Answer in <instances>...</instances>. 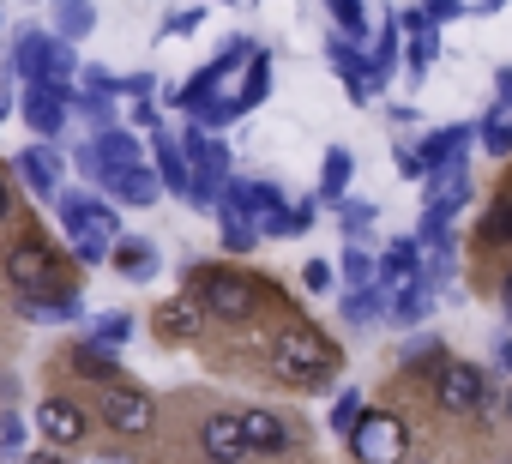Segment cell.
Segmentation results:
<instances>
[{"label": "cell", "mask_w": 512, "mask_h": 464, "mask_svg": "<svg viewBox=\"0 0 512 464\" xmlns=\"http://www.w3.org/2000/svg\"><path fill=\"white\" fill-rule=\"evenodd\" d=\"M0 121H7V97H0Z\"/></svg>", "instance_id": "50"}, {"label": "cell", "mask_w": 512, "mask_h": 464, "mask_svg": "<svg viewBox=\"0 0 512 464\" xmlns=\"http://www.w3.org/2000/svg\"><path fill=\"white\" fill-rule=\"evenodd\" d=\"M350 446H356L362 464H398L404 446H410V428L392 410H362V422L350 428Z\"/></svg>", "instance_id": "5"}, {"label": "cell", "mask_w": 512, "mask_h": 464, "mask_svg": "<svg viewBox=\"0 0 512 464\" xmlns=\"http://www.w3.org/2000/svg\"><path fill=\"white\" fill-rule=\"evenodd\" d=\"M398 169H404V175H422V157H416V151H404V145H398Z\"/></svg>", "instance_id": "44"}, {"label": "cell", "mask_w": 512, "mask_h": 464, "mask_svg": "<svg viewBox=\"0 0 512 464\" xmlns=\"http://www.w3.org/2000/svg\"><path fill=\"white\" fill-rule=\"evenodd\" d=\"M121 205H151L157 193H163V181H157V169H145V163H133V169H115L109 181H103Z\"/></svg>", "instance_id": "17"}, {"label": "cell", "mask_w": 512, "mask_h": 464, "mask_svg": "<svg viewBox=\"0 0 512 464\" xmlns=\"http://www.w3.org/2000/svg\"><path fill=\"white\" fill-rule=\"evenodd\" d=\"M79 91H67V85H49V79H37L31 85V97H25V115H31V127H37V139H61V127H67V103H73Z\"/></svg>", "instance_id": "9"}, {"label": "cell", "mask_w": 512, "mask_h": 464, "mask_svg": "<svg viewBox=\"0 0 512 464\" xmlns=\"http://www.w3.org/2000/svg\"><path fill=\"white\" fill-rule=\"evenodd\" d=\"M368 223H374V205H362V199H338V229H344V236H362Z\"/></svg>", "instance_id": "32"}, {"label": "cell", "mask_w": 512, "mask_h": 464, "mask_svg": "<svg viewBox=\"0 0 512 464\" xmlns=\"http://www.w3.org/2000/svg\"><path fill=\"white\" fill-rule=\"evenodd\" d=\"M266 91H272V61H266V55H253V73H247V85L235 91V109L266 103Z\"/></svg>", "instance_id": "27"}, {"label": "cell", "mask_w": 512, "mask_h": 464, "mask_svg": "<svg viewBox=\"0 0 512 464\" xmlns=\"http://www.w3.org/2000/svg\"><path fill=\"white\" fill-rule=\"evenodd\" d=\"M326 61H332V67H338V73L350 79V97H356V103H368V97L380 91L374 67H362V55H356V49H350L344 37H332V43H326Z\"/></svg>", "instance_id": "15"}, {"label": "cell", "mask_w": 512, "mask_h": 464, "mask_svg": "<svg viewBox=\"0 0 512 464\" xmlns=\"http://www.w3.org/2000/svg\"><path fill=\"white\" fill-rule=\"evenodd\" d=\"M494 85H500V103H512V67H506V73H500Z\"/></svg>", "instance_id": "45"}, {"label": "cell", "mask_w": 512, "mask_h": 464, "mask_svg": "<svg viewBox=\"0 0 512 464\" xmlns=\"http://www.w3.org/2000/svg\"><path fill=\"white\" fill-rule=\"evenodd\" d=\"M25 314H31V320H73V314H79V296H73V290H55V296H25Z\"/></svg>", "instance_id": "26"}, {"label": "cell", "mask_w": 512, "mask_h": 464, "mask_svg": "<svg viewBox=\"0 0 512 464\" xmlns=\"http://www.w3.org/2000/svg\"><path fill=\"white\" fill-rule=\"evenodd\" d=\"M37 428H43L49 446H79V440H85V410H79L73 398H43Z\"/></svg>", "instance_id": "10"}, {"label": "cell", "mask_w": 512, "mask_h": 464, "mask_svg": "<svg viewBox=\"0 0 512 464\" xmlns=\"http://www.w3.org/2000/svg\"><path fill=\"white\" fill-rule=\"evenodd\" d=\"M374 308H380V296H374V290H350L344 320H350V326H362V320H374Z\"/></svg>", "instance_id": "37"}, {"label": "cell", "mask_w": 512, "mask_h": 464, "mask_svg": "<svg viewBox=\"0 0 512 464\" xmlns=\"http://www.w3.org/2000/svg\"><path fill=\"white\" fill-rule=\"evenodd\" d=\"M19 446H25V422H19V416L7 410V422H0V452H7V458H13Z\"/></svg>", "instance_id": "40"}, {"label": "cell", "mask_w": 512, "mask_h": 464, "mask_svg": "<svg viewBox=\"0 0 512 464\" xmlns=\"http://www.w3.org/2000/svg\"><path fill=\"white\" fill-rule=\"evenodd\" d=\"M241 434H247V452H284L290 446V422L272 416V410H247L241 416Z\"/></svg>", "instance_id": "16"}, {"label": "cell", "mask_w": 512, "mask_h": 464, "mask_svg": "<svg viewBox=\"0 0 512 464\" xmlns=\"http://www.w3.org/2000/svg\"><path fill=\"white\" fill-rule=\"evenodd\" d=\"M79 79H85V97H121V79L109 67H85Z\"/></svg>", "instance_id": "36"}, {"label": "cell", "mask_w": 512, "mask_h": 464, "mask_svg": "<svg viewBox=\"0 0 512 464\" xmlns=\"http://www.w3.org/2000/svg\"><path fill=\"white\" fill-rule=\"evenodd\" d=\"M19 181H25L37 199H55V193H61V157H55L49 145H31V151L19 157Z\"/></svg>", "instance_id": "14"}, {"label": "cell", "mask_w": 512, "mask_h": 464, "mask_svg": "<svg viewBox=\"0 0 512 464\" xmlns=\"http://www.w3.org/2000/svg\"><path fill=\"white\" fill-rule=\"evenodd\" d=\"M7 284H13L19 296H55V284H61L55 254H49L43 242H19V248L7 254Z\"/></svg>", "instance_id": "6"}, {"label": "cell", "mask_w": 512, "mask_h": 464, "mask_svg": "<svg viewBox=\"0 0 512 464\" xmlns=\"http://www.w3.org/2000/svg\"><path fill=\"white\" fill-rule=\"evenodd\" d=\"M73 368H85V374H91L97 386H103V380H109V386H115V380H127V374L115 368V356H109L103 344H79V350H73Z\"/></svg>", "instance_id": "25"}, {"label": "cell", "mask_w": 512, "mask_h": 464, "mask_svg": "<svg viewBox=\"0 0 512 464\" xmlns=\"http://www.w3.org/2000/svg\"><path fill=\"white\" fill-rule=\"evenodd\" d=\"M115 266H121L127 278H145V272L157 266V254H151V242H115Z\"/></svg>", "instance_id": "28"}, {"label": "cell", "mask_w": 512, "mask_h": 464, "mask_svg": "<svg viewBox=\"0 0 512 464\" xmlns=\"http://www.w3.org/2000/svg\"><path fill=\"white\" fill-rule=\"evenodd\" d=\"M344 284H350V290H374V260H368L362 248L344 254Z\"/></svg>", "instance_id": "33"}, {"label": "cell", "mask_w": 512, "mask_h": 464, "mask_svg": "<svg viewBox=\"0 0 512 464\" xmlns=\"http://www.w3.org/2000/svg\"><path fill=\"white\" fill-rule=\"evenodd\" d=\"M241 55H247V37H235V43H229V49H223V55H217L205 73H193V79H187V91H175V97H181L187 109H199V103L211 97V85H223V79L235 73V61H241Z\"/></svg>", "instance_id": "13"}, {"label": "cell", "mask_w": 512, "mask_h": 464, "mask_svg": "<svg viewBox=\"0 0 512 464\" xmlns=\"http://www.w3.org/2000/svg\"><path fill=\"white\" fill-rule=\"evenodd\" d=\"M199 446H205V458H211V464H235V458L247 452L241 416H211V422L199 428Z\"/></svg>", "instance_id": "12"}, {"label": "cell", "mask_w": 512, "mask_h": 464, "mask_svg": "<svg viewBox=\"0 0 512 464\" xmlns=\"http://www.w3.org/2000/svg\"><path fill=\"white\" fill-rule=\"evenodd\" d=\"M133 121H139V127H151V133H157V109H151V103H145V97H139V103H133Z\"/></svg>", "instance_id": "43"}, {"label": "cell", "mask_w": 512, "mask_h": 464, "mask_svg": "<svg viewBox=\"0 0 512 464\" xmlns=\"http://www.w3.org/2000/svg\"><path fill=\"white\" fill-rule=\"evenodd\" d=\"M332 368H338V350L314 332V326H290V332H278V344H272V374L284 380V386H326L332 380Z\"/></svg>", "instance_id": "1"}, {"label": "cell", "mask_w": 512, "mask_h": 464, "mask_svg": "<svg viewBox=\"0 0 512 464\" xmlns=\"http://www.w3.org/2000/svg\"><path fill=\"white\" fill-rule=\"evenodd\" d=\"M25 464H61V458H55V452H31Z\"/></svg>", "instance_id": "47"}, {"label": "cell", "mask_w": 512, "mask_h": 464, "mask_svg": "<svg viewBox=\"0 0 512 464\" xmlns=\"http://www.w3.org/2000/svg\"><path fill=\"white\" fill-rule=\"evenodd\" d=\"M145 91H157V79H151V73H133V79H121V97H145Z\"/></svg>", "instance_id": "41"}, {"label": "cell", "mask_w": 512, "mask_h": 464, "mask_svg": "<svg viewBox=\"0 0 512 464\" xmlns=\"http://www.w3.org/2000/svg\"><path fill=\"white\" fill-rule=\"evenodd\" d=\"M476 139H482V151H488V157H506V151H512V121L488 115V121L476 127Z\"/></svg>", "instance_id": "30"}, {"label": "cell", "mask_w": 512, "mask_h": 464, "mask_svg": "<svg viewBox=\"0 0 512 464\" xmlns=\"http://www.w3.org/2000/svg\"><path fill=\"white\" fill-rule=\"evenodd\" d=\"M43 61H49V31H19V43H13V73L19 79H43Z\"/></svg>", "instance_id": "20"}, {"label": "cell", "mask_w": 512, "mask_h": 464, "mask_svg": "<svg viewBox=\"0 0 512 464\" xmlns=\"http://www.w3.org/2000/svg\"><path fill=\"white\" fill-rule=\"evenodd\" d=\"M470 139H476L470 127H440V133H434L416 157H422V169H428V175H440V169H452V163L464 157V145H470Z\"/></svg>", "instance_id": "18"}, {"label": "cell", "mask_w": 512, "mask_h": 464, "mask_svg": "<svg viewBox=\"0 0 512 464\" xmlns=\"http://www.w3.org/2000/svg\"><path fill=\"white\" fill-rule=\"evenodd\" d=\"M428 296H434V284H428V278H410V284L392 296V320H398V326H416V320L428 314Z\"/></svg>", "instance_id": "23"}, {"label": "cell", "mask_w": 512, "mask_h": 464, "mask_svg": "<svg viewBox=\"0 0 512 464\" xmlns=\"http://www.w3.org/2000/svg\"><path fill=\"white\" fill-rule=\"evenodd\" d=\"M350 175H356L350 151H326V163H320V193L338 205V199H344V187H350Z\"/></svg>", "instance_id": "24"}, {"label": "cell", "mask_w": 512, "mask_h": 464, "mask_svg": "<svg viewBox=\"0 0 512 464\" xmlns=\"http://www.w3.org/2000/svg\"><path fill=\"white\" fill-rule=\"evenodd\" d=\"M506 416H512V380H506Z\"/></svg>", "instance_id": "49"}, {"label": "cell", "mask_w": 512, "mask_h": 464, "mask_svg": "<svg viewBox=\"0 0 512 464\" xmlns=\"http://www.w3.org/2000/svg\"><path fill=\"white\" fill-rule=\"evenodd\" d=\"M7 205H13V187H7V175H0V217H7Z\"/></svg>", "instance_id": "46"}, {"label": "cell", "mask_w": 512, "mask_h": 464, "mask_svg": "<svg viewBox=\"0 0 512 464\" xmlns=\"http://www.w3.org/2000/svg\"><path fill=\"white\" fill-rule=\"evenodd\" d=\"M151 398L139 392V386H127V380H115V386H103V422L109 428H121V434H145L151 428Z\"/></svg>", "instance_id": "8"}, {"label": "cell", "mask_w": 512, "mask_h": 464, "mask_svg": "<svg viewBox=\"0 0 512 464\" xmlns=\"http://www.w3.org/2000/svg\"><path fill=\"white\" fill-rule=\"evenodd\" d=\"M482 386H488L482 368H470V362H446L440 380H434V404H440L446 416H470V410H482Z\"/></svg>", "instance_id": "7"}, {"label": "cell", "mask_w": 512, "mask_h": 464, "mask_svg": "<svg viewBox=\"0 0 512 464\" xmlns=\"http://www.w3.org/2000/svg\"><path fill=\"white\" fill-rule=\"evenodd\" d=\"M193 302H205L217 320H247L253 308H260V290H253L241 272H223V266H205V272H193Z\"/></svg>", "instance_id": "4"}, {"label": "cell", "mask_w": 512, "mask_h": 464, "mask_svg": "<svg viewBox=\"0 0 512 464\" xmlns=\"http://www.w3.org/2000/svg\"><path fill=\"white\" fill-rule=\"evenodd\" d=\"M356 422H362V398H356V392H344V398L332 404V428H338V434H350Z\"/></svg>", "instance_id": "38"}, {"label": "cell", "mask_w": 512, "mask_h": 464, "mask_svg": "<svg viewBox=\"0 0 512 464\" xmlns=\"http://www.w3.org/2000/svg\"><path fill=\"white\" fill-rule=\"evenodd\" d=\"M91 19H97V13H91V0H61V37H67V43H73V37H85V31H91Z\"/></svg>", "instance_id": "31"}, {"label": "cell", "mask_w": 512, "mask_h": 464, "mask_svg": "<svg viewBox=\"0 0 512 464\" xmlns=\"http://www.w3.org/2000/svg\"><path fill=\"white\" fill-rule=\"evenodd\" d=\"M500 302H506V314H512V278H506V284H500Z\"/></svg>", "instance_id": "48"}, {"label": "cell", "mask_w": 512, "mask_h": 464, "mask_svg": "<svg viewBox=\"0 0 512 464\" xmlns=\"http://www.w3.org/2000/svg\"><path fill=\"white\" fill-rule=\"evenodd\" d=\"M217 211H223V248H235V254H247L253 242H260V236H253V223L241 217V205L229 199V187H223V199H217Z\"/></svg>", "instance_id": "21"}, {"label": "cell", "mask_w": 512, "mask_h": 464, "mask_svg": "<svg viewBox=\"0 0 512 464\" xmlns=\"http://www.w3.org/2000/svg\"><path fill=\"white\" fill-rule=\"evenodd\" d=\"M326 7H332V19L344 25V37L362 43V0H326Z\"/></svg>", "instance_id": "35"}, {"label": "cell", "mask_w": 512, "mask_h": 464, "mask_svg": "<svg viewBox=\"0 0 512 464\" xmlns=\"http://www.w3.org/2000/svg\"><path fill=\"white\" fill-rule=\"evenodd\" d=\"M151 332H163V338H187V332H199V302H193V296H169V302L151 314Z\"/></svg>", "instance_id": "19"}, {"label": "cell", "mask_w": 512, "mask_h": 464, "mask_svg": "<svg viewBox=\"0 0 512 464\" xmlns=\"http://www.w3.org/2000/svg\"><path fill=\"white\" fill-rule=\"evenodd\" d=\"M302 290L326 296V290H332V266H326V260H308V266H302Z\"/></svg>", "instance_id": "39"}, {"label": "cell", "mask_w": 512, "mask_h": 464, "mask_svg": "<svg viewBox=\"0 0 512 464\" xmlns=\"http://www.w3.org/2000/svg\"><path fill=\"white\" fill-rule=\"evenodd\" d=\"M482 236H488V242H506V248H512V193L488 205V217H482Z\"/></svg>", "instance_id": "29"}, {"label": "cell", "mask_w": 512, "mask_h": 464, "mask_svg": "<svg viewBox=\"0 0 512 464\" xmlns=\"http://www.w3.org/2000/svg\"><path fill=\"white\" fill-rule=\"evenodd\" d=\"M91 163H97V175H91V181L103 187L115 169H133V163H139V139H133L127 127H109V133H97V145H91Z\"/></svg>", "instance_id": "11"}, {"label": "cell", "mask_w": 512, "mask_h": 464, "mask_svg": "<svg viewBox=\"0 0 512 464\" xmlns=\"http://www.w3.org/2000/svg\"><path fill=\"white\" fill-rule=\"evenodd\" d=\"M494 7H500V0H488V13H494Z\"/></svg>", "instance_id": "51"}, {"label": "cell", "mask_w": 512, "mask_h": 464, "mask_svg": "<svg viewBox=\"0 0 512 464\" xmlns=\"http://www.w3.org/2000/svg\"><path fill=\"white\" fill-rule=\"evenodd\" d=\"M422 13H428V19H458V0H428Z\"/></svg>", "instance_id": "42"}, {"label": "cell", "mask_w": 512, "mask_h": 464, "mask_svg": "<svg viewBox=\"0 0 512 464\" xmlns=\"http://www.w3.org/2000/svg\"><path fill=\"white\" fill-rule=\"evenodd\" d=\"M151 157H157V181H163V187H175V193L187 199V163H181V151H175L163 133H151Z\"/></svg>", "instance_id": "22"}, {"label": "cell", "mask_w": 512, "mask_h": 464, "mask_svg": "<svg viewBox=\"0 0 512 464\" xmlns=\"http://www.w3.org/2000/svg\"><path fill=\"white\" fill-rule=\"evenodd\" d=\"M127 338H133V320H127V314H103V320H97V344H103V350H115V344H127Z\"/></svg>", "instance_id": "34"}, {"label": "cell", "mask_w": 512, "mask_h": 464, "mask_svg": "<svg viewBox=\"0 0 512 464\" xmlns=\"http://www.w3.org/2000/svg\"><path fill=\"white\" fill-rule=\"evenodd\" d=\"M229 199L241 205V217L253 223V236H302L314 223V205H284V193L272 181H229Z\"/></svg>", "instance_id": "2"}, {"label": "cell", "mask_w": 512, "mask_h": 464, "mask_svg": "<svg viewBox=\"0 0 512 464\" xmlns=\"http://www.w3.org/2000/svg\"><path fill=\"white\" fill-rule=\"evenodd\" d=\"M61 223H67V236H73L79 260H103V254L121 242V223H115V211H109L103 199L67 193V199H61Z\"/></svg>", "instance_id": "3"}]
</instances>
